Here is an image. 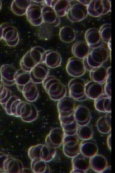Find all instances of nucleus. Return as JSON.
I'll list each match as a JSON object with an SVG mask.
<instances>
[{
    "mask_svg": "<svg viewBox=\"0 0 115 173\" xmlns=\"http://www.w3.org/2000/svg\"><path fill=\"white\" fill-rule=\"evenodd\" d=\"M109 49L103 45L92 49L83 60L86 71H90L103 65L108 59Z\"/></svg>",
    "mask_w": 115,
    "mask_h": 173,
    "instance_id": "2",
    "label": "nucleus"
},
{
    "mask_svg": "<svg viewBox=\"0 0 115 173\" xmlns=\"http://www.w3.org/2000/svg\"><path fill=\"white\" fill-rule=\"evenodd\" d=\"M71 7L70 1L68 0H54L52 6L56 14L59 17L66 15Z\"/></svg>",
    "mask_w": 115,
    "mask_h": 173,
    "instance_id": "22",
    "label": "nucleus"
},
{
    "mask_svg": "<svg viewBox=\"0 0 115 173\" xmlns=\"http://www.w3.org/2000/svg\"><path fill=\"white\" fill-rule=\"evenodd\" d=\"M61 61L62 58L58 52L50 50L45 51L43 57V62L49 68L58 67L60 65Z\"/></svg>",
    "mask_w": 115,
    "mask_h": 173,
    "instance_id": "14",
    "label": "nucleus"
},
{
    "mask_svg": "<svg viewBox=\"0 0 115 173\" xmlns=\"http://www.w3.org/2000/svg\"><path fill=\"white\" fill-rule=\"evenodd\" d=\"M74 116L78 121H87L90 118L88 109L83 105H79L75 109Z\"/></svg>",
    "mask_w": 115,
    "mask_h": 173,
    "instance_id": "24",
    "label": "nucleus"
},
{
    "mask_svg": "<svg viewBox=\"0 0 115 173\" xmlns=\"http://www.w3.org/2000/svg\"><path fill=\"white\" fill-rule=\"evenodd\" d=\"M1 4H2L1 1L0 0V9L1 8Z\"/></svg>",
    "mask_w": 115,
    "mask_h": 173,
    "instance_id": "32",
    "label": "nucleus"
},
{
    "mask_svg": "<svg viewBox=\"0 0 115 173\" xmlns=\"http://www.w3.org/2000/svg\"><path fill=\"white\" fill-rule=\"evenodd\" d=\"M42 8L40 5L34 4L31 2L25 14L28 21L32 26H39L43 23Z\"/></svg>",
    "mask_w": 115,
    "mask_h": 173,
    "instance_id": "10",
    "label": "nucleus"
},
{
    "mask_svg": "<svg viewBox=\"0 0 115 173\" xmlns=\"http://www.w3.org/2000/svg\"><path fill=\"white\" fill-rule=\"evenodd\" d=\"M17 70L13 66L8 64L2 65L0 69L1 80L7 86H11L15 83V75Z\"/></svg>",
    "mask_w": 115,
    "mask_h": 173,
    "instance_id": "13",
    "label": "nucleus"
},
{
    "mask_svg": "<svg viewBox=\"0 0 115 173\" xmlns=\"http://www.w3.org/2000/svg\"><path fill=\"white\" fill-rule=\"evenodd\" d=\"M78 2L83 4V5L87 6L89 4L91 0H78Z\"/></svg>",
    "mask_w": 115,
    "mask_h": 173,
    "instance_id": "29",
    "label": "nucleus"
},
{
    "mask_svg": "<svg viewBox=\"0 0 115 173\" xmlns=\"http://www.w3.org/2000/svg\"><path fill=\"white\" fill-rule=\"evenodd\" d=\"M42 14L43 23H47L53 27H56L60 24L59 17L52 7L48 6L42 7Z\"/></svg>",
    "mask_w": 115,
    "mask_h": 173,
    "instance_id": "18",
    "label": "nucleus"
},
{
    "mask_svg": "<svg viewBox=\"0 0 115 173\" xmlns=\"http://www.w3.org/2000/svg\"><path fill=\"white\" fill-rule=\"evenodd\" d=\"M11 96V91L5 87L0 79V104L5 103Z\"/></svg>",
    "mask_w": 115,
    "mask_h": 173,
    "instance_id": "27",
    "label": "nucleus"
},
{
    "mask_svg": "<svg viewBox=\"0 0 115 173\" xmlns=\"http://www.w3.org/2000/svg\"><path fill=\"white\" fill-rule=\"evenodd\" d=\"M49 68L44 62L36 65L29 72L31 80L35 83L43 82L48 76Z\"/></svg>",
    "mask_w": 115,
    "mask_h": 173,
    "instance_id": "12",
    "label": "nucleus"
},
{
    "mask_svg": "<svg viewBox=\"0 0 115 173\" xmlns=\"http://www.w3.org/2000/svg\"><path fill=\"white\" fill-rule=\"evenodd\" d=\"M15 81L17 89L26 100L33 102L37 99L38 90L35 83L31 80L29 72L21 69L17 70Z\"/></svg>",
    "mask_w": 115,
    "mask_h": 173,
    "instance_id": "1",
    "label": "nucleus"
},
{
    "mask_svg": "<svg viewBox=\"0 0 115 173\" xmlns=\"http://www.w3.org/2000/svg\"><path fill=\"white\" fill-rule=\"evenodd\" d=\"M31 3L30 0H13L11 5V10L16 15L22 16L26 14Z\"/></svg>",
    "mask_w": 115,
    "mask_h": 173,
    "instance_id": "21",
    "label": "nucleus"
},
{
    "mask_svg": "<svg viewBox=\"0 0 115 173\" xmlns=\"http://www.w3.org/2000/svg\"><path fill=\"white\" fill-rule=\"evenodd\" d=\"M94 100L95 107L98 111L103 112H111V97L104 93Z\"/></svg>",
    "mask_w": 115,
    "mask_h": 173,
    "instance_id": "20",
    "label": "nucleus"
},
{
    "mask_svg": "<svg viewBox=\"0 0 115 173\" xmlns=\"http://www.w3.org/2000/svg\"><path fill=\"white\" fill-rule=\"evenodd\" d=\"M84 38L90 48L93 49L102 45L99 30L95 28L88 29L85 33Z\"/></svg>",
    "mask_w": 115,
    "mask_h": 173,
    "instance_id": "17",
    "label": "nucleus"
},
{
    "mask_svg": "<svg viewBox=\"0 0 115 173\" xmlns=\"http://www.w3.org/2000/svg\"><path fill=\"white\" fill-rule=\"evenodd\" d=\"M88 14L94 17L104 15L111 11V3L110 0H91L87 6Z\"/></svg>",
    "mask_w": 115,
    "mask_h": 173,
    "instance_id": "6",
    "label": "nucleus"
},
{
    "mask_svg": "<svg viewBox=\"0 0 115 173\" xmlns=\"http://www.w3.org/2000/svg\"><path fill=\"white\" fill-rule=\"evenodd\" d=\"M88 14L87 6L78 2L71 6L66 15L71 22H77L85 19Z\"/></svg>",
    "mask_w": 115,
    "mask_h": 173,
    "instance_id": "8",
    "label": "nucleus"
},
{
    "mask_svg": "<svg viewBox=\"0 0 115 173\" xmlns=\"http://www.w3.org/2000/svg\"><path fill=\"white\" fill-rule=\"evenodd\" d=\"M111 74L107 77L105 81L104 90L105 93L111 97Z\"/></svg>",
    "mask_w": 115,
    "mask_h": 173,
    "instance_id": "28",
    "label": "nucleus"
},
{
    "mask_svg": "<svg viewBox=\"0 0 115 173\" xmlns=\"http://www.w3.org/2000/svg\"><path fill=\"white\" fill-rule=\"evenodd\" d=\"M99 30L102 41L108 43L111 39V24H104L101 26Z\"/></svg>",
    "mask_w": 115,
    "mask_h": 173,
    "instance_id": "26",
    "label": "nucleus"
},
{
    "mask_svg": "<svg viewBox=\"0 0 115 173\" xmlns=\"http://www.w3.org/2000/svg\"><path fill=\"white\" fill-rule=\"evenodd\" d=\"M75 100L70 96H65L58 101V106L60 117H66L74 114Z\"/></svg>",
    "mask_w": 115,
    "mask_h": 173,
    "instance_id": "11",
    "label": "nucleus"
},
{
    "mask_svg": "<svg viewBox=\"0 0 115 173\" xmlns=\"http://www.w3.org/2000/svg\"><path fill=\"white\" fill-rule=\"evenodd\" d=\"M108 49L110 50H111V39L110 40L108 43Z\"/></svg>",
    "mask_w": 115,
    "mask_h": 173,
    "instance_id": "30",
    "label": "nucleus"
},
{
    "mask_svg": "<svg viewBox=\"0 0 115 173\" xmlns=\"http://www.w3.org/2000/svg\"><path fill=\"white\" fill-rule=\"evenodd\" d=\"M66 70L70 75L75 77L81 76L86 71L83 59L75 56L71 57L68 59Z\"/></svg>",
    "mask_w": 115,
    "mask_h": 173,
    "instance_id": "7",
    "label": "nucleus"
},
{
    "mask_svg": "<svg viewBox=\"0 0 115 173\" xmlns=\"http://www.w3.org/2000/svg\"><path fill=\"white\" fill-rule=\"evenodd\" d=\"M42 83L44 88L51 99L58 101L65 96L66 88L64 84L56 77L48 76Z\"/></svg>",
    "mask_w": 115,
    "mask_h": 173,
    "instance_id": "3",
    "label": "nucleus"
},
{
    "mask_svg": "<svg viewBox=\"0 0 115 173\" xmlns=\"http://www.w3.org/2000/svg\"><path fill=\"white\" fill-rule=\"evenodd\" d=\"M59 36L60 40L66 43H70L75 40L76 34L73 29L69 26L62 27L60 29Z\"/></svg>",
    "mask_w": 115,
    "mask_h": 173,
    "instance_id": "23",
    "label": "nucleus"
},
{
    "mask_svg": "<svg viewBox=\"0 0 115 173\" xmlns=\"http://www.w3.org/2000/svg\"><path fill=\"white\" fill-rule=\"evenodd\" d=\"M90 48L85 41H79L75 42L72 47L74 56L83 59L89 53Z\"/></svg>",
    "mask_w": 115,
    "mask_h": 173,
    "instance_id": "19",
    "label": "nucleus"
},
{
    "mask_svg": "<svg viewBox=\"0 0 115 173\" xmlns=\"http://www.w3.org/2000/svg\"><path fill=\"white\" fill-rule=\"evenodd\" d=\"M2 29L1 26L0 25V40L2 38Z\"/></svg>",
    "mask_w": 115,
    "mask_h": 173,
    "instance_id": "31",
    "label": "nucleus"
},
{
    "mask_svg": "<svg viewBox=\"0 0 115 173\" xmlns=\"http://www.w3.org/2000/svg\"><path fill=\"white\" fill-rule=\"evenodd\" d=\"M2 29V37L9 46L16 45L19 40V37L16 29L7 23L1 25Z\"/></svg>",
    "mask_w": 115,
    "mask_h": 173,
    "instance_id": "9",
    "label": "nucleus"
},
{
    "mask_svg": "<svg viewBox=\"0 0 115 173\" xmlns=\"http://www.w3.org/2000/svg\"><path fill=\"white\" fill-rule=\"evenodd\" d=\"M85 91L88 98L95 100L104 93V90L102 84L92 80L86 83Z\"/></svg>",
    "mask_w": 115,
    "mask_h": 173,
    "instance_id": "15",
    "label": "nucleus"
},
{
    "mask_svg": "<svg viewBox=\"0 0 115 173\" xmlns=\"http://www.w3.org/2000/svg\"><path fill=\"white\" fill-rule=\"evenodd\" d=\"M89 72L90 78L92 80L103 84L105 82L108 75L111 74V67L106 68L102 65Z\"/></svg>",
    "mask_w": 115,
    "mask_h": 173,
    "instance_id": "16",
    "label": "nucleus"
},
{
    "mask_svg": "<svg viewBox=\"0 0 115 173\" xmlns=\"http://www.w3.org/2000/svg\"><path fill=\"white\" fill-rule=\"evenodd\" d=\"M38 31V36L41 39L48 40L51 38L52 35V26L43 23L40 25Z\"/></svg>",
    "mask_w": 115,
    "mask_h": 173,
    "instance_id": "25",
    "label": "nucleus"
},
{
    "mask_svg": "<svg viewBox=\"0 0 115 173\" xmlns=\"http://www.w3.org/2000/svg\"><path fill=\"white\" fill-rule=\"evenodd\" d=\"M45 51L40 46L35 47L28 51L20 60L21 69L29 72L36 65L43 62V57Z\"/></svg>",
    "mask_w": 115,
    "mask_h": 173,
    "instance_id": "4",
    "label": "nucleus"
},
{
    "mask_svg": "<svg viewBox=\"0 0 115 173\" xmlns=\"http://www.w3.org/2000/svg\"><path fill=\"white\" fill-rule=\"evenodd\" d=\"M86 83L84 80L79 77L71 79L68 83L70 96L78 101L87 100L88 98L85 91Z\"/></svg>",
    "mask_w": 115,
    "mask_h": 173,
    "instance_id": "5",
    "label": "nucleus"
}]
</instances>
